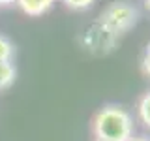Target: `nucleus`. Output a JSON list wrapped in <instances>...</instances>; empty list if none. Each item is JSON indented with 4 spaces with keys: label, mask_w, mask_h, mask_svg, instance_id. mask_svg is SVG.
Here are the masks:
<instances>
[{
    "label": "nucleus",
    "mask_w": 150,
    "mask_h": 141,
    "mask_svg": "<svg viewBox=\"0 0 150 141\" xmlns=\"http://www.w3.org/2000/svg\"><path fill=\"white\" fill-rule=\"evenodd\" d=\"M137 19H139L137 9L131 6V4L120 0V2L109 4V6L103 9L101 15L98 17V23H100L101 26H105L107 30L118 40L120 36H124L128 30H131V28L135 26Z\"/></svg>",
    "instance_id": "2"
},
{
    "label": "nucleus",
    "mask_w": 150,
    "mask_h": 141,
    "mask_svg": "<svg viewBox=\"0 0 150 141\" xmlns=\"http://www.w3.org/2000/svg\"><path fill=\"white\" fill-rule=\"evenodd\" d=\"M146 53H150V43H148V47H146Z\"/></svg>",
    "instance_id": "13"
},
{
    "label": "nucleus",
    "mask_w": 150,
    "mask_h": 141,
    "mask_svg": "<svg viewBox=\"0 0 150 141\" xmlns=\"http://www.w3.org/2000/svg\"><path fill=\"white\" fill-rule=\"evenodd\" d=\"M137 111H139V119L150 128V92H146L143 98H141Z\"/></svg>",
    "instance_id": "7"
},
{
    "label": "nucleus",
    "mask_w": 150,
    "mask_h": 141,
    "mask_svg": "<svg viewBox=\"0 0 150 141\" xmlns=\"http://www.w3.org/2000/svg\"><path fill=\"white\" fill-rule=\"evenodd\" d=\"M15 66L11 62H0V88H8L11 87L15 81Z\"/></svg>",
    "instance_id": "5"
},
{
    "label": "nucleus",
    "mask_w": 150,
    "mask_h": 141,
    "mask_svg": "<svg viewBox=\"0 0 150 141\" xmlns=\"http://www.w3.org/2000/svg\"><path fill=\"white\" fill-rule=\"evenodd\" d=\"M143 72L146 75H150V53H146L143 58Z\"/></svg>",
    "instance_id": "9"
},
{
    "label": "nucleus",
    "mask_w": 150,
    "mask_h": 141,
    "mask_svg": "<svg viewBox=\"0 0 150 141\" xmlns=\"http://www.w3.org/2000/svg\"><path fill=\"white\" fill-rule=\"evenodd\" d=\"M62 2L69 9H86V8H90L96 0H62Z\"/></svg>",
    "instance_id": "8"
},
{
    "label": "nucleus",
    "mask_w": 150,
    "mask_h": 141,
    "mask_svg": "<svg viewBox=\"0 0 150 141\" xmlns=\"http://www.w3.org/2000/svg\"><path fill=\"white\" fill-rule=\"evenodd\" d=\"M15 0H0V6H8V4H13Z\"/></svg>",
    "instance_id": "10"
},
{
    "label": "nucleus",
    "mask_w": 150,
    "mask_h": 141,
    "mask_svg": "<svg viewBox=\"0 0 150 141\" xmlns=\"http://www.w3.org/2000/svg\"><path fill=\"white\" fill-rule=\"evenodd\" d=\"M144 6H146V8L150 9V0H144Z\"/></svg>",
    "instance_id": "12"
},
{
    "label": "nucleus",
    "mask_w": 150,
    "mask_h": 141,
    "mask_svg": "<svg viewBox=\"0 0 150 141\" xmlns=\"http://www.w3.org/2000/svg\"><path fill=\"white\" fill-rule=\"evenodd\" d=\"M92 132L100 141H129L133 132V120L124 107L105 105L94 117Z\"/></svg>",
    "instance_id": "1"
},
{
    "label": "nucleus",
    "mask_w": 150,
    "mask_h": 141,
    "mask_svg": "<svg viewBox=\"0 0 150 141\" xmlns=\"http://www.w3.org/2000/svg\"><path fill=\"white\" fill-rule=\"evenodd\" d=\"M96 141H100V139H96Z\"/></svg>",
    "instance_id": "14"
},
{
    "label": "nucleus",
    "mask_w": 150,
    "mask_h": 141,
    "mask_svg": "<svg viewBox=\"0 0 150 141\" xmlns=\"http://www.w3.org/2000/svg\"><path fill=\"white\" fill-rule=\"evenodd\" d=\"M81 41H83L84 49H88L90 53L105 55V53H109V51L115 49V45H116L118 40H116L105 26H101L100 23L96 21V23H92V25L84 30Z\"/></svg>",
    "instance_id": "3"
},
{
    "label": "nucleus",
    "mask_w": 150,
    "mask_h": 141,
    "mask_svg": "<svg viewBox=\"0 0 150 141\" xmlns=\"http://www.w3.org/2000/svg\"><path fill=\"white\" fill-rule=\"evenodd\" d=\"M15 53V47L6 36L0 34V62H11V56Z\"/></svg>",
    "instance_id": "6"
},
{
    "label": "nucleus",
    "mask_w": 150,
    "mask_h": 141,
    "mask_svg": "<svg viewBox=\"0 0 150 141\" xmlns=\"http://www.w3.org/2000/svg\"><path fill=\"white\" fill-rule=\"evenodd\" d=\"M129 141H150V139H144V137H131Z\"/></svg>",
    "instance_id": "11"
},
{
    "label": "nucleus",
    "mask_w": 150,
    "mask_h": 141,
    "mask_svg": "<svg viewBox=\"0 0 150 141\" xmlns=\"http://www.w3.org/2000/svg\"><path fill=\"white\" fill-rule=\"evenodd\" d=\"M15 4L30 17H40L53 8L54 0H15Z\"/></svg>",
    "instance_id": "4"
}]
</instances>
